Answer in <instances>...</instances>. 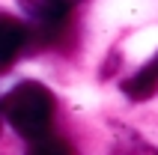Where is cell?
Segmentation results:
<instances>
[{"instance_id":"obj_4","label":"cell","mask_w":158,"mask_h":155,"mask_svg":"<svg viewBox=\"0 0 158 155\" xmlns=\"http://www.w3.org/2000/svg\"><path fill=\"white\" fill-rule=\"evenodd\" d=\"M18 3L33 21L72 18V9H75V0H18Z\"/></svg>"},{"instance_id":"obj_5","label":"cell","mask_w":158,"mask_h":155,"mask_svg":"<svg viewBox=\"0 0 158 155\" xmlns=\"http://www.w3.org/2000/svg\"><path fill=\"white\" fill-rule=\"evenodd\" d=\"M30 149H33V152H72L69 143H63L60 137H54V134H48V131L30 140Z\"/></svg>"},{"instance_id":"obj_1","label":"cell","mask_w":158,"mask_h":155,"mask_svg":"<svg viewBox=\"0 0 158 155\" xmlns=\"http://www.w3.org/2000/svg\"><path fill=\"white\" fill-rule=\"evenodd\" d=\"M54 107L57 104H54V95L48 93V86H42L39 81H24L3 95L0 116H6V122L21 137L33 140L45 131H51Z\"/></svg>"},{"instance_id":"obj_3","label":"cell","mask_w":158,"mask_h":155,"mask_svg":"<svg viewBox=\"0 0 158 155\" xmlns=\"http://www.w3.org/2000/svg\"><path fill=\"white\" fill-rule=\"evenodd\" d=\"M155 90H158V57L152 63H146L134 78H128L123 84V93L128 98H134V102H143V98L155 95Z\"/></svg>"},{"instance_id":"obj_2","label":"cell","mask_w":158,"mask_h":155,"mask_svg":"<svg viewBox=\"0 0 158 155\" xmlns=\"http://www.w3.org/2000/svg\"><path fill=\"white\" fill-rule=\"evenodd\" d=\"M24 51H27V24L15 18H0V75L12 69Z\"/></svg>"}]
</instances>
